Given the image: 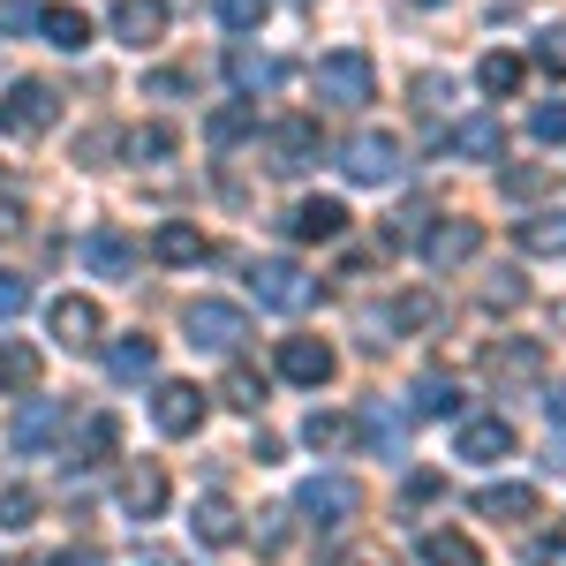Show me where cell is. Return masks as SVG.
<instances>
[{
    "mask_svg": "<svg viewBox=\"0 0 566 566\" xmlns=\"http://www.w3.org/2000/svg\"><path fill=\"white\" fill-rule=\"evenodd\" d=\"M317 98H325V106H370V98H378V61H370V53H355V45H340V53H325V61H317Z\"/></svg>",
    "mask_w": 566,
    "mask_h": 566,
    "instance_id": "cell-1",
    "label": "cell"
},
{
    "mask_svg": "<svg viewBox=\"0 0 566 566\" xmlns=\"http://www.w3.org/2000/svg\"><path fill=\"white\" fill-rule=\"evenodd\" d=\"M181 333H189L197 348H212V355H234L242 340H250V317H242L234 303H212V295H205V303L181 310Z\"/></svg>",
    "mask_w": 566,
    "mask_h": 566,
    "instance_id": "cell-2",
    "label": "cell"
},
{
    "mask_svg": "<svg viewBox=\"0 0 566 566\" xmlns=\"http://www.w3.org/2000/svg\"><path fill=\"white\" fill-rule=\"evenodd\" d=\"M250 295H258V310H303L317 287L295 258H258L250 264Z\"/></svg>",
    "mask_w": 566,
    "mask_h": 566,
    "instance_id": "cell-3",
    "label": "cell"
},
{
    "mask_svg": "<svg viewBox=\"0 0 566 566\" xmlns=\"http://www.w3.org/2000/svg\"><path fill=\"white\" fill-rule=\"evenodd\" d=\"M53 122H61V91L39 84V76H31V84H15L8 98H0V129H8V136H45Z\"/></svg>",
    "mask_w": 566,
    "mask_h": 566,
    "instance_id": "cell-4",
    "label": "cell"
},
{
    "mask_svg": "<svg viewBox=\"0 0 566 566\" xmlns=\"http://www.w3.org/2000/svg\"><path fill=\"white\" fill-rule=\"evenodd\" d=\"M340 167H348V181H363V189H386V181H400V136L392 129H363Z\"/></svg>",
    "mask_w": 566,
    "mask_h": 566,
    "instance_id": "cell-5",
    "label": "cell"
},
{
    "mask_svg": "<svg viewBox=\"0 0 566 566\" xmlns=\"http://www.w3.org/2000/svg\"><path fill=\"white\" fill-rule=\"evenodd\" d=\"M295 506H303L317 528H340V522H355L363 491H355V476H310L303 491H295Z\"/></svg>",
    "mask_w": 566,
    "mask_h": 566,
    "instance_id": "cell-6",
    "label": "cell"
},
{
    "mask_svg": "<svg viewBox=\"0 0 566 566\" xmlns=\"http://www.w3.org/2000/svg\"><path fill=\"white\" fill-rule=\"evenodd\" d=\"M476 250H483L476 219H438V227H423V264L431 272H453V264H469Z\"/></svg>",
    "mask_w": 566,
    "mask_h": 566,
    "instance_id": "cell-7",
    "label": "cell"
},
{
    "mask_svg": "<svg viewBox=\"0 0 566 566\" xmlns=\"http://www.w3.org/2000/svg\"><path fill=\"white\" fill-rule=\"evenodd\" d=\"M151 423H159L167 438H197L205 431V392L181 386V378H167V386L151 392Z\"/></svg>",
    "mask_w": 566,
    "mask_h": 566,
    "instance_id": "cell-8",
    "label": "cell"
},
{
    "mask_svg": "<svg viewBox=\"0 0 566 566\" xmlns=\"http://www.w3.org/2000/svg\"><path fill=\"white\" fill-rule=\"evenodd\" d=\"M61 423H69V400H23L15 423H8V446H15V453H45V446L61 438Z\"/></svg>",
    "mask_w": 566,
    "mask_h": 566,
    "instance_id": "cell-9",
    "label": "cell"
},
{
    "mask_svg": "<svg viewBox=\"0 0 566 566\" xmlns=\"http://www.w3.org/2000/svg\"><path fill=\"white\" fill-rule=\"evenodd\" d=\"M76 258H84V272H98V280H129L136 272V242L122 234V227H91L84 242H76Z\"/></svg>",
    "mask_w": 566,
    "mask_h": 566,
    "instance_id": "cell-10",
    "label": "cell"
},
{
    "mask_svg": "<svg viewBox=\"0 0 566 566\" xmlns=\"http://www.w3.org/2000/svg\"><path fill=\"white\" fill-rule=\"evenodd\" d=\"M45 325H53L61 348H98V333H106V317H98L91 295H61V303L45 310Z\"/></svg>",
    "mask_w": 566,
    "mask_h": 566,
    "instance_id": "cell-11",
    "label": "cell"
},
{
    "mask_svg": "<svg viewBox=\"0 0 566 566\" xmlns=\"http://www.w3.org/2000/svg\"><path fill=\"white\" fill-rule=\"evenodd\" d=\"M333 370H340V355L325 348V340H280V378L287 386H333Z\"/></svg>",
    "mask_w": 566,
    "mask_h": 566,
    "instance_id": "cell-12",
    "label": "cell"
},
{
    "mask_svg": "<svg viewBox=\"0 0 566 566\" xmlns=\"http://www.w3.org/2000/svg\"><path fill=\"white\" fill-rule=\"evenodd\" d=\"M114 39L144 53V45L167 39V0H114Z\"/></svg>",
    "mask_w": 566,
    "mask_h": 566,
    "instance_id": "cell-13",
    "label": "cell"
},
{
    "mask_svg": "<svg viewBox=\"0 0 566 566\" xmlns=\"http://www.w3.org/2000/svg\"><path fill=\"white\" fill-rule=\"evenodd\" d=\"M122 514L129 522H159L167 514V469L159 461H136L129 476H122Z\"/></svg>",
    "mask_w": 566,
    "mask_h": 566,
    "instance_id": "cell-14",
    "label": "cell"
},
{
    "mask_svg": "<svg viewBox=\"0 0 566 566\" xmlns=\"http://www.w3.org/2000/svg\"><path fill=\"white\" fill-rule=\"evenodd\" d=\"M287 234H295V242H340V234H348V205H340V197H310V205H295Z\"/></svg>",
    "mask_w": 566,
    "mask_h": 566,
    "instance_id": "cell-15",
    "label": "cell"
},
{
    "mask_svg": "<svg viewBox=\"0 0 566 566\" xmlns=\"http://www.w3.org/2000/svg\"><path fill=\"white\" fill-rule=\"evenodd\" d=\"M483 370L499 386H528V378H544V340H499V348L483 355Z\"/></svg>",
    "mask_w": 566,
    "mask_h": 566,
    "instance_id": "cell-16",
    "label": "cell"
},
{
    "mask_svg": "<svg viewBox=\"0 0 566 566\" xmlns=\"http://www.w3.org/2000/svg\"><path fill=\"white\" fill-rule=\"evenodd\" d=\"M453 446H461V461H506L514 453V423L506 416H469Z\"/></svg>",
    "mask_w": 566,
    "mask_h": 566,
    "instance_id": "cell-17",
    "label": "cell"
},
{
    "mask_svg": "<svg viewBox=\"0 0 566 566\" xmlns=\"http://www.w3.org/2000/svg\"><path fill=\"white\" fill-rule=\"evenodd\" d=\"M39 31H45V45H61V53H84L91 45V15L76 8V0H53V8H39Z\"/></svg>",
    "mask_w": 566,
    "mask_h": 566,
    "instance_id": "cell-18",
    "label": "cell"
},
{
    "mask_svg": "<svg viewBox=\"0 0 566 566\" xmlns=\"http://www.w3.org/2000/svg\"><path fill=\"white\" fill-rule=\"evenodd\" d=\"M189 528H197V544H212V552H227V544L242 536V514H234V506H227L219 491H205V499H197V514H189Z\"/></svg>",
    "mask_w": 566,
    "mask_h": 566,
    "instance_id": "cell-19",
    "label": "cell"
},
{
    "mask_svg": "<svg viewBox=\"0 0 566 566\" xmlns=\"http://www.w3.org/2000/svg\"><path fill=\"white\" fill-rule=\"evenodd\" d=\"M476 514L483 522H528V514H536V483H483Z\"/></svg>",
    "mask_w": 566,
    "mask_h": 566,
    "instance_id": "cell-20",
    "label": "cell"
},
{
    "mask_svg": "<svg viewBox=\"0 0 566 566\" xmlns=\"http://www.w3.org/2000/svg\"><path fill=\"white\" fill-rule=\"evenodd\" d=\"M416 559L423 566H483V552L461 528H423V536H416Z\"/></svg>",
    "mask_w": 566,
    "mask_h": 566,
    "instance_id": "cell-21",
    "label": "cell"
},
{
    "mask_svg": "<svg viewBox=\"0 0 566 566\" xmlns=\"http://www.w3.org/2000/svg\"><path fill=\"white\" fill-rule=\"evenodd\" d=\"M106 370H114L122 386H136V378H151V370H159V348H151L144 333H122V340L106 348Z\"/></svg>",
    "mask_w": 566,
    "mask_h": 566,
    "instance_id": "cell-22",
    "label": "cell"
},
{
    "mask_svg": "<svg viewBox=\"0 0 566 566\" xmlns=\"http://www.w3.org/2000/svg\"><path fill=\"white\" fill-rule=\"evenodd\" d=\"M272 151H280V159H272L280 175L310 167V151H317V122H303V114H295V122H280V129H272Z\"/></svg>",
    "mask_w": 566,
    "mask_h": 566,
    "instance_id": "cell-23",
    "label": "cell"
},
{
    "mask_svg": "<svg viewBox=\"0 0 566 566\" xmlns=\"http://www.w3.org/2000/svg\"><path fill=\"white\" fill-rule=\"evenodd\" d=\"M114 446H122V423L98 408V416H84V431H76V469H98V461H114Z\"/></svg>",
    "mask_w": 566,
    "mask_h": 566,
    "instance_id": "cell-24",
    "label": "cell"
},
{
    "mask_svg": "<svg viewBox=\"0 0 566 566\" xmlns=\"http://www.w3.org/2000/svg\"><path fill=\"white\" fill-rule=\"evenodd\" d=\"M514 242H522L528 258H566V212H536L514 227Z\"/></svg>",
    "mask_w": 566,
    "mask_h": 566,
    "instance_id": "cell-25",
    "label": "cell"
},
{
    "mask_svg": "<svg viewBox=\"0 0 566 566\" xmlns=\"http://www.w3.org/2000/svg\"><path fill=\"white\" fill-rule=\"evenodd\" d=\"M39 348H31V340H0V392H31L39 386Z\"/></svg>",
    "mask_w": 566,
    "mask_h": 566,
    "instance_id": "cell-26",
    "label": "cell"
},
{
    "mask_svg": "<svg viewBox=\"0 0 566 566\" xmlns=\"http://www.w3.org/2000/svg\"><path fill=\"white\" fill-rule=\"evenodd\" d=\"M151 250H159V264H205V250H212V242H205V234H197L189 219H167Z\"/></svg>",
    "mask_w": 566,
    "mask_h": 566,
    "instance_id": "cell-27",
    "label": "cell"
},
{
    "mask_svg": "<svg viewBox=\"0 0 566 566\" xmlns=\"http://www.w3.org/2000/svg\"><path fill=\"white\" fill-rule=\"evenodd\" d=\"M303 438L317 446V453H348V446H355V416H340V408H310Z\"/></svg>",
    "mask_w": 566,
    "mask_h": 566,
    "instance_id": "cell-28",
    "label": "cell"
},
{
    "mask_svg": "<svg viewBox=\"0 0 566 566\" xmlns=\"http://www.w3.org/2000/svg\"><path fill=\"white\" fill-rule=\"evenodd\" d=\"M453 151H461V159H499V151H506V129H499V114H476V122H461V129H453Z\"/></svg>",
    "mask_w": 566,
    "mask_h": 566,
    "instance_id": "cell-29",
    "label": "cell"
},
{
    "mask_svg": "<svg viewBox=\"0 0 566 566\" xmlns=\"http://www.w3.org/2000/svg\"><path fill=\"white\" fill-rule=\"evenodd\" d=\"M431 317H438V295H431V287H408V295H392V310H386L392 333H423Z\"/></svg>",
    "mask_w": 566,
    "mask_h": 566,
    "instance_id": "cell-30",
    "label": "cell"
},
{
    "mask_svg": "<svg viewBox=\"0 0 566 566\" xmlns=\"http://www.w3.org/2000/svg\"><path fill=\"white\" fill-rule=\"evenodd\" d=\"M416 416H461V386L453 378H416Z\"/></svg>",
    "mask_w": 566,
    "mask_h": 566,
    "instance_id": "cell-31",
    "label": "cell"
},
{
    "mask_svg": "<svg viewBox=\"0 0 566 566\" xmlns=\"http://www.w3.org/2000/svg\"><path fill=\"white\" fill-rule=\"evenodd\" d=\"M476 84L491 91V98H506V91H522V53H483Z\"/></svg>",
    "mask_w": 566,
    "mask_h": 566,
    "instance_id": "cell-32",
    "label": "cell"
},
{
    "mask_svg": "<svg viewBox=\"0 0 566 566\" xmlns=\"http://www.w3.org/2000/svg\"><path fill=\"white\" fill-rule=\"evenodd\" d=\"M219 392H227V408H242V416H258V408H264V378H258V370H242V363L219 378Z\"/></svg>",
    "mask_w": 566,
    "mask_h": 566,
    "instance_id": "cell-33",
    "label": "cell"
},
{
    "mask_svg": "<svg viewBox=\"0 0 566 566\" xmlns=\"http://www.w3.org/2000/svg\"><path fill=\"white\" fill-rule=\"evenodd\" d=\"M522 303H528L522 272H499V280H483V310H522Z\"/></svg>",
    "mask_w": 566,
    "mask_h": 566,
    "instance_id": "cell-34",
    "label": "cell"
},
{
    "mask_svg": "<svg viewBox=\"0 0 566 566\" xmlns=\"http://www.w3.org/2000/svg\"><path fill=\"white\" fill-rule=\"evenodd\" d=\"M258 129V106H219L212 114V144H234V136Z\"/></svg>",
    "mask_w": 566,
    "mask_h": 566,
    "instance_id": "cell-35",
    "label": "cell"
},
{
    "mask_svg": "<svg viewBox=\"0 0 566 566\" xmlns=\"http://www.w3.org/2000/svg\"><path fill=\"white\" fill-rule=\"evenodd\" d=\"M264 15H272V0H219V23L227 31H258Z\"/></svg>",
    "mask_w": 566,
    "mask_h": 566,
    "instance_id": "cell-36",
    "label": "cell"
},
{
    "mask_svg": "<svg viewBox=\"0 0 566 566\" xmlns=\"http://www.w3.org/2000/svg\"><path fill=\"white\" fill-rule=\"evenodd\" d=\"M31 310V280H15V272H0V325H15Z\"/></svg>",
    "mask_w": 566,
    "mask_h": 566,
    "instance_id": "cell-37",
    "label": "cell"
},
{
    "mask_svg": "<svg viewBox=\"0 0 566 566\" xmlns=\"http://www.w3.org/2000/svg\"><path fill=\"white\" fill-rule=\"evenodd\" d=\"M167 151H175V129H159V122L129 136V159H167Z\"/></svg>",
    "mask_w": 566,
    "mask_h": 566,
    "instance_id": "cell-38",
    "label": "cell"
},
{
    "mask_svg": "<svg viewBox=\"0 0 566 566\" xmlns=\"http://www.w3.org/2000/svg\"><path fill=\"white\" fill-rule=\"evenodd\" d=\"M528 136H536V144H566V106H536V114H528Z\"/></svg>",
    "mask_w": 566,
    "mask_h": 566,
    "instance_id": "cell-39",
    "label": "cell"
},
{
    "mask_svg": "<svg viewBox=\"0 0 566 566\" xmlns=\"http://www.w3.org/2000/svg\"><path fill=\"white\" fill-rule=\"evenodd\" d=\"M544 167H499V189H506V197H536V189H544Z\"/></svg>",
    "mask_w": 566,
    "mask_h": 566,
    "instance_id": "cell-40",
    "label": "cell"
},
{
    "mask_svg": "<svg viewBox=\"0 0 566 566\" xmlns=\"http://www.w3.org/2000/svg\"><path fill=\"white\" fill-rule=\"evenodd\" d=\"M536 61H544L552 76H566V23H552V31L536 39Z\"/></svg>",
    "mask_w": 566,
    "mask_h": 566,
    "instance_id": "cell-41",
    "label": "cell"
},
{
    "mask_svg": "<svg viewBox=\"0 0 566 566\" xmlns=\"http://www.w3.org/2000/svg\"><path fill=\"white\" fill-rule=\"evenodd\" d=\"M234 84H242V91L272 84V61H258V53H234Z\"/></svg>",
    "mask_w": 566,
    "mask_h": 566,
    "instance_id": "cell-42",
    "label": "cell"
},
{
    "mask_svg": "<svg viewBox=\"0 0 566 566\" xmlns=\"http://www.w3.org/2000/svg\"><path fill=\"white\" fill-rule=\"evenodd\" d=\"M31 514H39V499H31V491H8V499H0V522H8V528H23Z\"/></svg>",
    "mask_w": 566,
    "mask_h": 566,
    "instance_id": "cell-43",
    "label": "cell"
},
{
    "mask_svg": "<svg viewBox=\"0 0 566 566\" xmlns=\"http://www.w3.org/2000/svg\"><path fill=\"white\" fill-rule=\"evenodd\" d=\"M31 23H39L31 0H0V31H31Z\"/></svg>",
    "mask_w": 566,
    "mask_h": 566,
    "instance_id": "cell-44",
    "label": "cell"
},
{
    "mask_svg": "<svg viewBox=\"0 0 566 566\" xmlns=\"http://www.w3.org/2000/svg\"><path fill=\"white\" fill-rule=\"evenodd\" d=\"M416 98H423V106H438V98H453V84H446V76H416Z\"/></svg>",
    "mask_w": 566,
    "mask_h": 566,
    "instance_id": "cell-45",
    "label": "cell"
},
{
    "mask_svg": "<svg viewBox=\"0 0 566 566\" xmlns=\"http://www.w3.org/2000/svg\"><path fill=\"white\" fill-rule=\"evenodd\" d=\"M536 566H566V536H544L536 544Z\"/></svg>",
    "mask_w": 566,
    "mask_h": 566,
    "instance_id": "cell-46",
    "label": "cell"
},
{
    "mask_svg": "<svg viewBox=\"0 0 566 566\" xmlns=\"http://www.w3.org/2000/svg\"><path fill=\"white\" fill-rule=\"evenodd\" d=\"M544 416H552V423L566 431V386H552V392H544Z\"/></svg>",
    "mask_w": 566,
    "mask_h": 566,
    "instance_id": "cell-47",
    "label": "cell"
},
{
    "mask_svg": "<svg viewBox=\"0 0 566 566\" xmlns=\"http://www.w3.org/2000/svg\"><path fill=\"white\" fill-rule=\"evenodd\" d=\"M53 566H106V552H61Z\"/></svg>",
    "mask_w": 566,
    "mask_h": 566,
    "instance_id": "cell-48",
    "label": "cell"
},
{
    "mask_svg": "<svg viewBox=\"0 0 566 566\" xmlns=\"http://www.w3.org/2000/svg\"><path fill=\"white\" fill-rule=\"evenodd\" d=\"M15 227H23V212H15V205H0V242H8Z\"/></svg>",
    "mask_w": 566,
    "mask_h": 566,
    "instance_id": "cell-49",
    "label": "cell"
},
{
    "mask_svg": "<svg viewBox=\"0 0 566 566\" xmlns=\"http://www.w3.org/2000/svg\"><path fill=\"white\" fill-rule=\"evenodd\" d=\"M416 8H446V0H416Z\"/></svg>",
    "mask_w": 566,
    "mask_h": 566,
    "instance_id": "cell-50",
    "label": "cell"
}]
</instances>
